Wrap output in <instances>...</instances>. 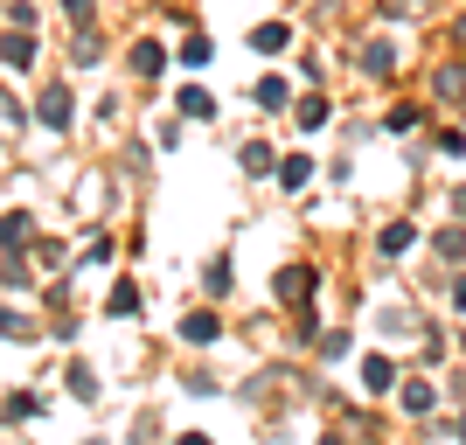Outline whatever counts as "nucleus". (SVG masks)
Returning a JSON list of instances; mask_svg holds the SVG:
<instances>
[{
	"label": "nucleus",
	"mask_w": 466,
	"mask_h": 445,
	"mask_svg": "<svg viewBox=\"0 0 466 445\" xmlns=\"http://www.w3.org/2000/svg\"><path fill=\"white\" fill-rule=\"evenodd\" d=\"M28 118H35V126H49V133H70V118H77V97H70V84L49 77V84L35 91V112H28Z\"/></svg>",
	"instance_id": "1"
},
{
	"label": "nucleus",
	"mask_w": 466,
	"mask_h": 445,
	"mask_svg": "<svg viewBox=\"0 0 466 445\" xmlns=\"http://www.w3.org/2000/svg\"><path fill=\"white\" fill-rule=\"evenodd\" d=\"M313 292H320V271H313V265H286L272 278V299H286V307H307Z\"/></svg>",
	"instance_id": "2"
},
{
	"label": "nucleus",
	"mask_w": 466,
	"mask_h": 445,
	"mask_svg": "<svg viewBox=\"0 0 466 445\" xmlns=\"http://www.w3.org/2000/svg\"><path fill=\"white\" fill-rule=\"evenodd\" d=\"M431 97H439V105H460V112H466V56L431 70Z\"/></svg>",
	"instance_id": "3"
},
{
	"label": "nucleus",
	"mask_w": 466,
	"mask_h": 445,
	"mask_svg": "<svg viewBox=\"0 0 466 445\" xmlns=\"http://www.w3.org/2000/svg\"><path fill=\"white\" fill-rule=\"evenodd\" d=\"M181 341H188V349H216V341H223V313L195 307L188 320H181Z\"/></svg>",
	"instance_id": "4"
},
{
	"label": "nucleus",
	"mask_w": 466,
	"mask_h": 445,
	"mask_svg": "<svg viewBox=\"0 0 466 445\" xmlns=\"http://www.w3.org/2000/svg\"><path fill=\"white\" fill-rule=\"evenodd\" d=\"M0 63H7V70H35V35H28V28H7V35H0Z\"/></svg>",
	"instance_id": "5"
},
{
	"label": "nucleus",
	"mask_w": 466,
	"mask_h": 445,
	"mask_svg": "<svg viewBox=\"0 0 466 445\" xmlns=\"http://www.w3.org/2000/svg\"><path fill=\"white\" fill-rule=\"evenodd\" d=\"M397 404H404L410 418H431V410H439V383H425V376H410V383L397 389Z\"/></svg>",
	"instance_id": "6"
},
{
	"label": "nucleus",
	"mask_w": 466,
	"mask_h": 445,
	"mask_svg": "<svg viewBox=\"0 0 466 445\" xmlns=\"http://www.w3.org/2000/svg\"><path fill=\"white\" fill-rule=\"evenodd\" d=\"M397 383H404V376H397V362H390V355H370V362H362V389H370V397H390Z\"/></svg>",
	"instance_id": "7"
},
{
	"label": "nucleus",
	"mask_w": 466,
	"mask_h": 445,
	"mask_svg": "<svg viewBox=\"0 0 466 445\" xmlns=\"http://www.w3.org/2000/svg\"><path fill=\"white\" fill-rule=\"evenodd\" d=\"M355 70H362V77H390V70H397V42H362Z\"/></svg>",
	"instance_id": "8"
},
{
	"label": "nucleus",
	"mask_w": 466,
	"mask_h": 445,
	"mask_svg": "<svg viewBox=\"0 0 466 445\" xmlns=\"http://www.w3.org/2000/svg\"><path fill=\"white\" fill-rule=\"evenodd\" d=\"M251 49H258V56H286V49H292V28H286V21H258V28H251Z\"/></svg>",
	"instance_id": "9"
},
{
	"label": "nucleus",
	"mask_w": 466,
	"mask_h": 445,
	"mask_svg": "<svg viewBox=\"0 0 466 445\" xmlns=\"http://www.w3.org/2000/svg\"><path fill=\"white\" fill-rule=\"evenodd\" d=\"M126 63H133V77H160V70H167V49H160L154 35H139V42H133V56H126Z\"/></svg>",
	"instance_id": "10"
},
{
	"label": "nucleus",
	"mask_w": 466,
	"mask_h": 445,
	"mask_svg": "<svg viewBox=\"0 0 466 445\" xmlns=\"http://www.w3.org/2000/svg\"><path fill=\"white\" fill-rule=\"evenodd\" d=\"M251 105H258V112H286V105H292V84H286V77H279V70H272V77H258V91H251Z\"/></svg>",
	"instance_id": "11"
},
{
	"label": "nucleus",
	"mask_w": 466,
	"mask_h": 445,
	"mask_svg": "<svg viewBox=\"0 0 466 445\" xmlns=\"http://www.w3.org/2000/svg\"><path fill=\"white\" fill-rule=\"evenodd\" d=\"M292 118H299V133H320V126H328V118H334V105H328V97H320V91H307V97H299V105H292Z\"/></svg>",
	"instance_id": "12"
},
{
	"label": "nucleus",
	"mask_w": 466,
	"mask_h": 445,
	"mask_svg": "<svg viewBox=\"0 0 466 445\" xmlns=\"http://www.w3.org/2000/svg\"><path fill=\"white\" fill-rule=\"evenodd\" d=\"M42 410H49V397H42V389H15V397L0 404V418H7V425H21V418H42Z\"/></svg>",
	"instance_id": "13"
},
{
	"label": "nucleus",
	"mask_w": 466,
	"mask_h": 445,
	"mask_svg": "<svg viewBox=\"0 0 466 445\" xmlns=\"http://www.w3.org/2000/svg\"><path fill=\"white\" fill-rule=\"evenodd\" d=\"M70 63H77V70H97V63H105V35H97V28H77V42H70Z\"/></svg>",
	"instance_id": "14"
},
{
	"label": "nucleus",
	"mask_w": 466,
	"mask_h": 445,
	"mask_svg": "<svg viewBox=\"0 0 466 445\" xmlns=\"http://www.w3.org/2000/svg\"><path fill=\"white\" fill-rule=\"evenodd\" d=\"M28 237H35V223H28V209H7V216H0V251H21Z\"/></svg>",
	"instance_id": "15"
},
{
	"label": "nucleus",
	"mask_w": 466,
	"mask_h": 445,
	"mask_svg": "<svg viewBox=\"0 0 466 445\" xmlns=\"http://www.w3.org/2000/svg\"><path fill=\"white\" fill-rule=\"evenodd\" d=\"M230 286H237V278H230V251H216L209 265H202V292H209V299H223Z\"/></svg>",
	"instance_id": "16"
},
{
	"label": "nucleus",
	"mask_w": 466,
	"mask_h": 445,
	"mask_svg": "<svg viewBox=\"0 0 466 445\" xmlns=\"http://www.w3.org/2000/svg\"><path fill=\"white\" fill-rule=\"evenodd\" d=\"M410 244H418V230H410V223H383V230H376V251H383V258H404Z\"/></svg>",
	"instance_id": "17"
},
{
	"label": "nucleus",
	"mask_w": 466,
	"mask_h": 445,
	"mask_svg": "<svg viewBox=\"0 0 466 445\" xmlns=\"http://www.w3.org/2000/svg\"><path fill=\"white\" fill-rule=\"evenodd\" d=\"M237 160H244V175H251V181H265V175H272V167H279V154H272V147H265V139H251V147H244V154H237Z\"/></svg>",
	"instance_id": "18"
},
{
	"label": "nucleus",
	"mask_w": 466,
	"mask_h": 445,
	"mask_svg": "<svg viewBox=\"0 0 466 445\" xmlns=\"http://www.w3.org/2000/svg\"><path fill=\"white\" fill-rule=\"evenodd\" d=\"M313 181V160L307 154H279V188H307Z\"/></svg>",
	"instance_id": "19"
},
{
	"label": "nucleus",
	"mask_w": 466,
	"mask_h": 445,
	"mask_svg": "<svg viewBox=\"0 0 466 445\" xmlns=\"http://www.w3.org/2000/svg\"><path fill=\"white\" fill-rule=\"evenodd\" d=\"M105 313H112V320H133V313H139V286H133V278H118V286H112Z\"/></svg>",
	"instance_id": "20"
},
{
	"label": "nucleus",
	"mask_w": 466,
	"mask_h": 445,
	"mask_svg": "<svg viewBox=\"0 0 466 445\" xmlns=\"http://www.w3.org/2000/svg\"><path fill=\"white\" fill-rule=\"evenodd\" d=\"M175 105H181V118H195V126H202V118H216V97L202 91V84H188V91H181Z\"/></svg>",
	"instance_id": "21"
},
{
	"label": "nucleus",
	"mask_w": 466,
	"mask_h": 445,
	"mask_svg": "<svg viewBox=\"0 0 466 445\" xmlns=\"http://www.w3.org/2000/svg\"><path fill=\"white\" fill-rule=\"evenodd\" d=\"M0 286H7V292H28V286H35V271L21 265V251H7V258H0Z\"/></svg>",
	"instance_id": "22"
},
{
	"label": "nucleus",
	"mask_w": 466,
	"mask_h": 445,
	"mask_svg": "<svg viewBox=\"0 0 466 445\" xmlns=\"http://www.w3.org/2000/svg\"><path fill=\"white\" fill-rule=\"evenodd\" d=\"M63 383H70V397H77V404H97V376H91V362H70V376H63Z\"/></svg>",
	"instance_id": "23"
},
{
	"label": "nucleus",
	"mask_w": 466,
	"mask_h": 445,
	"mask_svg": "<svg viewBox=\"0 0 466 445\" xmlns=\"http://www.w3.org/2000/svg\"><path fill=\"white\" fill-rule=\"evenodd\" d=\"M0 341H35V320L15 307H0Z\"/></svg>",
	"instance_id": "24"
},
{
	"label": "nucleus",
	"mask_w": 466,
	"mask_h": 445,
	"mask_svg": "<svg viewBox=\"0 0 466 445\" xmlns=\"http://www.w3.org/2000/svg\"><path fill=\"white\" fill-rule=\"evenodd\" d=\"M181 63H188V70H209V63H216V42L209 35H188V42H181Z\"/></svg>",
	"instance_id": "25"
},
{
	"label": "nucleus",
	"mask_w": 466,
	"mask_h": 445,
	"mask_svg": "<svg viewBox=\"0 0 466 445\" xmlns=\"http://www.w3.org/2000/svg\"><path fill=\"white\" fill-rule=\"evenodd\" d=\"M431 251H439V258H460L466 251V223H460V230H439V237H431Z\"/></svg>",
	"instance_id": "26"
},
{
	"label": "nucleus",
	"mask_w": 466,
	"mask_h": 445,
	"mask_svg": "<svg viewBox=\"0 0 466 445\" xmlns=\"http://www.w3.org/2000/svg\"><path fill=\"white\" fill-rule=\"evenodd\" d=\"M418 118H425V112H418V105H397V112H390L383 126H390V133H418Z\"/></svg>",
	"instance_id": "27"
},
{
	"label": "nucleus",
	"mask_w": 466,
	"mask_h": 445,
	"mask_svg": "<svg viewBox=\"0 0 466 445\" xmlns=\"http://www.w3.org/2000/svg\"><path fill=\"white\" fill-rule=\"evenodd\" d=\"M355 349V341H349V334H341V328H334V334H320V362H341V355H349Z\"/></svg>",
	"instance_id": "28"
},
{
	"label": "nucleus",
	"mask_w": 466,
	"mask_h": 445,
	"mask_svg": "<svg viewBox=\"0 0 466 445\" xmlns=\"http://www.w3.org/2000/svg\"><path fill=\"white\" fill-rule=\"evenodd\" d=\"M63 15L77 21V28H91V21H97V0H63Z\"/></svg>",
	"instance_id": "29"
},
{
	"label": "nucleus",
	"mask_w": 466,
	"mask_h": 445,
	"mask_svg": "<svg viewBox=\"0 0 466 445\" xmlns=\"http://www.w3.org/2000/svg\"><path fill=\"white\" fill-rule=\"evenodd\" d=\"M216 389H223V383H216L209 369H195V376H188V397H216Z\"/></svg>",
	"instance_id": "30"
},
{
	"label": "nucleus",
	"mask_w": 466,
	"mask_h": 445,
	"mask_svg": "<svg viewBox=\"0 0 466 445\" xmlns=\"http://www.w3.org/2000/svg\"><path fill=\"white\" fill-rule=\"evenodd\" d=\"M21 118H28V112H21V105H15V97H7V91H0V126H21Z\"/></svg>",
	"instance_id": "31"
},
{
	"label": "nucleus",
	"mask_w": 466,
	"mask_h": 445,
	"mask_svg": "<svg viewBox=\"0 0 466 445\" xmlns=\"http://www.w3.org/2000/svg\"><path fill=\"white\" fill-rule=\"evenodd\" d=\"M452 307H466V271H460V278H452Z\"/></svg>",
	"instance_id": "32"
},
{
	"label": "nucleus",
	"mask_w": 466,
	"mask_h": 445,
	"mask_svg": "<svg viewBox=\"0 0 466 445\" xmlns=\"http://www.w3.org/2000/svg\"><path fill=\"white\" fill-rule=\"evenodd\" d=\"M452 216H460V223H466V188H452Z\"/></svg>",
	"instance_id": "33"
},
{
	"label": "nucleus",
	"mask_w": 466,
	"mask_h": 445,
	"mask_svg": "<svg viewBox=\"0 0 466 445\" xmlns=\"http://www.w3.org/2000/svg\"><path fill=\"white\" fill-rule=\"evenodd\" d=\"M452 431H460V439H466V418H460V425H452Z\"/></svg>",
	"instance_id": "34"
}]
</instances>
